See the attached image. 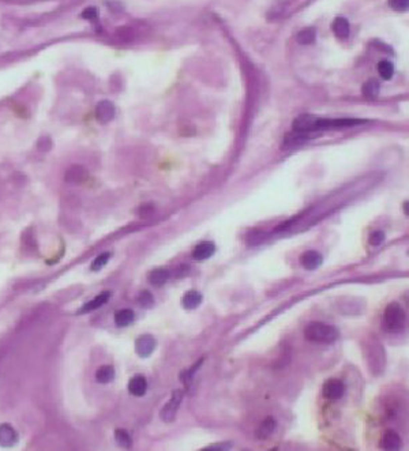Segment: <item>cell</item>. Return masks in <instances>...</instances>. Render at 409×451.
<instances>
[{"label":"cell","instance_id":"obj_6","mask_svg":"<svg viewBox=\"0 0 409 451\" xmlns=\"http://www.w3.org/2000/svg\"><path fill=\"white\" fill-rule=\"evenodd\" d=\"M318 119L314 115H300L299 118H296L292 123V128L297 132H313L317 131V123Z\"/></svg>","mask_w":409,"mask_h":451},{"label":"cell","instance_id":"obj_33","mask_svg":"<svg viewBox=\"0 0 409 451\" xmlns=\"http://www.w3.org/2000/svg\"><path fill=\"white\" fill-rule=\"evenodd\" d=\"M232 446L231 442H225V443H218V444H212V446L206 447L203 450H229Z\"/></svg>","mask_w":409,"mask_h":451},{"label":"cell","instance_id":"obj_32","mask_svg":"<svg viewBox=\"0 0 409 451\" xmlns=\"http://www.w3.org/2000/svg\"><path fill=\"white\" fill-rule=\"evenodd\" d=\"M97 17H98V11L94 7H89V9L83 10V13H82V18L89 19V21H94L97 19Z\"/></svg>","mask_w":409,"mask_h":451},{"label":"cell","instance_id":"obj_12","mask_svg":"<svg viewBox=\"0 0 409 451\" xmlns=\"http://www.w3.org/2000/svg\"><path fill=\"white\" fill-rule=\"evenodd\" d=\"M214 253H216V245L213 241H202L194 248L192 257L196 261H205V259L213 257Z\"/></svg>","mask_w":409,"mask_h":451},{"label":"cell","instance_id":"obj_16","mask_svg":"<svg viewBox=\"0 0 409 451\" xmlns=\"http://www.w3.org/2000/svg\"><path fill=\"white\" fill-rule=\"evenodd\" d=\"M309 140V136H307V132H297V131H293L292 135H288L282 142V149H292V147H296L299 144L305 143Z\"/></svg>","mask_w":409,"mask_h":451},{"label":"cell","instance_id":"obj_34","mask_svg":"<svg viewBox=\"0 0 409 451\" xmlns=\"http://www.w3.org/2000/svg\"><path fill=\"white\" fill-rule=\"evenodd\" d=\"M404 208H405V214H408V209H406L408 208V202L404 203Z\"/></svg>","mask_w":409,"mask_h":451},{"label":"cell","instance_id":"obj_7","mask_svg":"<svg viewBox=\"0 0 409 451\" xmlns=\"http://www.w3.org/2000/svg\"><path fill=\"white\" fill-rule=\"evenodd\" d=\"M87 177H89V172L86 168L77 165V164L71 165L64 173V180L67 181L68 184H82L83 181H86Z\"/></svg>","mask_w":409,"mask_h":451},{"label":"cell","instance_id":"obj_27","mask_svg":"<svg viewBox=\"0 0 409 451\" xmlns=\"http://www.w3.org/2000/svg\"><path fill=\"white\" fill-rule=\"evenodd\" d=\"M138 303L139 306H142L143 308H151L155 306V298H153V294L150 293L149 290H143L138 296Z\"/></svg>","mask_w":409,"mask_h":451},{"label":"cell","instance_id":"obj_3","mask_svg":"<svg viewBox=\"0 0 409 451\" xmlns=\"http://www.w3.org/2000/svg\"><path fill=\"white\" fill-rule=\"evenodd\" d=\"M184 397V392L182 390H175L172 392V397L169 399L163 409H161V420L165 421V423H172L175 417H176V413L180 408V404H182V399Z\"/></svg>","mask_w":409,"mask_h":451},{"label":"cell","instance_id":"obj_8","mask_svg":"<svg viewBox=\"0 0 409 451\" xmlns=\"http://www.w3.org/2000/svg\"><path fill=\"white\" fill-rule=\"evenodd\" d=\"M18 442V433L10 424L0 425V446L5 448L14 447Z\"/></svg>","mask_w":409,"mask_h":451},{"label":"cell","instance_id":"obj_17","mask_svg":"<svg viewBox=\"0 0 409 451\" xmlns=\"http://www.w3.org/2000/svg\"><path fill=\"white\" fill-rule=\"evenodd\" d=\"M183 307L186 310H195L200 306L202 303V294L196 290H188L182 298Z\"/></svg>","mask_w":409,"mask_h":451},{"label":"cell","instance_id":"obj_24","mask_svg":"<svg viewBox=\"0 0 409 451\" xmlns=\"http://www.w3.org/2000/svg\"><path fill=\"white\" fill-rule=\"evenodd\" d=\"M379 94V83L375 79L367 81L363 86V95L366 98H375Z\"/></svg>","mask_w":409,"mask_h":451},{"label":"cell","instance_id":"obj_9","mask_svg":"<svg viewBox=\"0 0 409 451\" xmlns=\"http://www.w3.org/2000/svg\"><path fill=\"white\" fill-rule=\"evenodd\" d=\"M115 105L108 101V99H104V101H100L97 107H95V116L100 120L101 123H108L111 122L112 119L115 118Z\"/></svg>","mask_w":409,"mask_h":451},{"label":"cell","instance_id":"obj_10","mask_svg":"<svg viewBox=\"0 0 409 451\" xmlns=\"http://www.w3.org/2000/svg\"><path fill=\"white\" fill-rule=\"evenodd\" d=\"M323 262V257L318 251L310 249L300 257V263L305 270H317Z\"/></svg>","mask_w":409,"mask_h":451},{"label":"cell","instance_id":"obj_13","mask_svg":"<svg viewBox=\"0 0 409 451\" xmlns=\"http://www.w3.org/2000/svg\"><path fill=\"white\" fill-rule=\"evenodd\" d=\"M109 298H111V292H103L100 293L98 296H95L93 300H90L89 303H86L83 307L78 311V314H87V312H91L94 311V310H98L104 306L105 303L108 302Z\"/></svg>","mask_w":409,"mask_h":451},{"label":"cell","instance_id":"obj_1","mask_svg":"<svg viewBox=\"0 0 409 451\" xmlns=\"http://www.w3.org/2000/svg\"><path fill=\"white\" fill-rule=\"evenodd\" d=\"M304 337L314 343H333L340 337V331L334 326L315 322L305 327Z\"/></svg>","mask_w":409,"mask_h":451},{"label":"cell","instance_id":"obj_14","mask_svg":"<svg viewBox=\"0 0 409 451\" xmlns=\"http://www.w3.org/2000/svg\"><path fill=\"white\" fill-rule=\"evenodd\" d=\"M401 446V439L398 433L394 431H386L385 435L382 436L381 447L383 450H398Z\"/></svg>","mask_w":409,"mask_h":451},{"label":"cell","instance_id":"obj_5","mask_svg":"<svg viewBox=\"0 0 409 451\" xmlns=\"http://www.w3.org/2000/svg\"><path fill=\"white\" fill-rule=\"evenodd\" d=\"M322 392L323 397L326 398V399L336 401V399H340V398L344 395V392H345V384L338 379L327 380L326 383L323 384Z\"/></svg>","mask_w":409,"mask_h":451},{"label":"cell","instance_id":"obj_18","mask_svg":"<svg viewBox=\"0 0 409 451\" xmlns=\"http://www.w3.org/2000/svg\"><path fill=\"white\" fill-rule=\"evenodd\" d=\"M115 368L112 366H103L100 367L97 372H95V379L97 382L101 384H107V383H111V382H114L115 379Z\"/></svg>","mask_w":409,"mask_h":451},{"label":"cell","instance_id":"obj_31","mask_svg":"<svg viewBox=\"0 0 409 451\" xmlns=\"http://www.w3.org/2000/svg\"><path fill=\"white\" fill-rule=\"evenodd\" d=\"M153 212H155V206H151V205H143V206H141L139 210H138V216L141 217V218H147V217H150L153 214Z\"/></svg>","mask_w":409,"mask_h":451},{"label":"cell","instance_id":"obj_22","mask_svg":"<svg viewBox=\"0 0 409 451\" xmlns=\"http://www.w3.org/2000/svg\"><path fill=\"white\" fill-rule=\"evenodd\" d=\"M315 37H317V33H315V29L313 27H307V29H303L297 33L296 36V40L301 45H309V44H313L315 41Z\"/></svg>","mask_w":409,"mask_h":451},{"label":"cell","instance_id":"obj_4","mask_svg":"<svg viewBox=\"0 0 409 451\" xmlns=\"http://www.w3.org/2000/svg\"><path fill=\"white\" fill-rule=\"evenodd\" d=\"M156 339L153 335H149V334H145V335H141L139 338L135 341V352L136 355L142 359H146L153 355L156 349Z\"/></svg>","mask_w":409,"mask_h":451},{"label":"cell","instance_id":"obj_20","mask_svg":"<svg viewBox=\"0 0 409 451\" xmlns=\"http://www.w3.org/2000/svg\"><path fill=\"white\" fill-rule=\"evenodd\" d=\"M147 280L155 286H161L169 280V271L167 269H156V270L150 271Z\"/></svg>","mask_w":409,"mask_h":451},{"label":"cell","instance_id":"obj_30","mask_svg":"<svg viewBox=\"0 0 409 451\" xmlns=\"http://www.w3.org/2000/svg\"><path fill=\"white\" fill-rule=\"evenodd\" d=\"M37 147H38L40 152H44V153H45V152H49L50 147H52V140H50V138H48V136L40 138L38 143H37Z\"/></svg>","mask_w":409,"mask_h":451},{"label":"cell","instance_id":"obj_2","mask_svg":"<svg viewBox=\"0 0 409 451\" xmlns=\"http://www.w3.org/2000/svg\"><path fill=\"white\" fill-rule=\"evenodd\" d=\"M406 321L404 310L400 304L390 303L383 312V326L387 331H400L402 330Z\"/></svg>","mask_w":409,"mask_h":451},{"label":"cell","instance_id":"obj_28","mask_svg":"<svg viewBox=\"0 0 409 451\" xmlns=\"http://www.w3.org/2000/svg\"><path fill=\"white\" fill-rule=\"evenodd\" d=\"M389 5L393 10L398 13H404L409 7V0H389Z\"/></svg>","mask_w":409,"mask_h":451},{"label":"cell","instance_id":"obj_26","mask_svg":"<svg viewBox=\"0 0 409 451\" xmlns=\"http://www.w3.org/2000/svg\"><path fill=\"white\" fill-rule=\"evenodd\" d=\"M111 258H112V254L111 253H104V254H101V255H98V257L95 258L94 261H93V263H91L90 270L91 271H100L103 267L107 266V263H108Z\"/></svg>","mask_w":409,"mask_h":451},{"label":"cell","instance_id":"obj_19","mask_svg":"<svg viewBox=\"0 0 409 451\" xmlns=\"http://www.w3.org/2000/svg\"><path fill=\"white\" fill-rule=\"evenodd\" d=\"M135 316H134V312L128 308H124V310H120L115 314V323L118 327H127L134 322Z\"/></svg>","mask_w":409,"mask_h":451},{"label":"cell","instance_id":"obj_23","mask_svg":"<svg viewBox=\"0 0 409 451\" xmlns=\"http://www.w3.org/2000/svg\"><path fill=\"white\" fill-rule=\"evenodd\" d=\"M115 439H116L119 446L123 447V448H131V436H130V433L126 429H116L115 431Z\"/></svg>","mask_w":409,"mask_h":451},{"label":"cell","instance_id":"obj_11","mask_svg":"<svg viewBox=\"0 0 409 451\" xmlns=\"http://www.w3.org/2000/svg\"><path fill=\"white\" fill-rule=\"evenodd\" d=\"M146 390H147V382H146L145 376H142V375H135L128 382V391L134 397H143L146 394Z\"/></svg>","mask_w":409,"mask_h":451},{"label":"cell","instance_id":"obj_25","mask_svg":"<svg viewBox=\"0 0 409 451\" xmlns=\"http://www.w3.org/2000/svg\"><path fill=\"white\" fill-rule=\"evenodd\" d=\"M378 72H379V75H381L385 81H389V79L393 77V74H394V67H393V64H391L390 62L382 60L381 63L378 64Z\"/></svg>","mask_w":409,"mask_h":451},{"label":"cell","instance_id":"obj_29","mask_svg":"<svg viewBox=\"0 0 409 451\" xmlns=\"http://www.w3.org/2000/svg\"><path fill=\"white\" fill-rule=\"evenodd\" d=\"M385 241V233L382 230H375L370 235V244L371 245H381Z\"/></svg>","mask_w":409,"mask_h":451},{"label":"cell","instance_id":"obj_15","mask_svg":"<svg viewBox=\"0 0 409 451\" xmlns=\"http://www.w3.org/2000/svg\"><path fill=\"white\" fill-rule=\"evenodd\" d=\"M277 428V421L273 419V417H266V419L261 423V425L257 429V438L258 439H268L270 435H272Z\"/></svg>","mask_w":409,"mask_h":451},{"label":"cell","instance_id":"obj_21","mask_svg":"<svg viewBox=\"0 0 409 451\" xmlns=\"http://www.w3.org/2000/svg\"><path fill=\"white\" fill-rule=\"evenodd\" d=\"M332 29L338 38H346V37L349 36V22L345 18H342V17H338V18L334 19Z\"/></svg>","mask_w":409,"mask_h":451}]
</instances>
